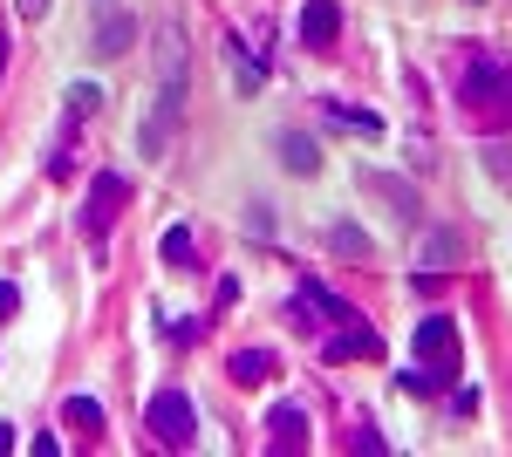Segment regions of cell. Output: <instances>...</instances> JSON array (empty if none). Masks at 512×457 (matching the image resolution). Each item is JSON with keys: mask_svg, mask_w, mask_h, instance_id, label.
<instances>
[{"mask_svg": "<svg viewBox=\"0 0 512 457\" xmlns=\"http://www.w3.org/2000/svg\"><path fill=\"white\" fill-rule=\"evenodd\" d=\"M164 260H171V267H198V239L185 226H171L164 232Z\"/></svg>", "mask_w": 512, "mask_h": 457, "instance_id": "cell-19", "label": "cell"}, {"mask_svg": "<svg viewBox=\"0 0 512 457\" xmlns=\"http://www.w3.org/2000/svg\"><path fill=\"white\" fill-rule=\"evenodd\" d=\"M485 171H492V178L512 191V151H506V144H492V151H485Z\"/></svg>", "mask_w": 512, "mask_h": 457, "instance_id": "cell-23", "label": "cell"}, {"mask_svg": "<svg viewBox=\"0 0 512 457\" xmlns=\"http://www.w3.org/2000/svg\"><path fill=\"white\" fill-rule=\"evenodd\" d=\"M472 7H478V0H472Z\"/></svg>", "mask_w": 512, "mask_h": 457, "instance_id": "cell-29", "label": "cell"}, {"mask_svg": "<svg viewBox=\"0 0 512 457\" xmlns=\"http://www.w3.org/2000/svg\"><path fill=\"white\" fill-rule=\"evenodd\" d=\"M103 110V89H96V82H76V89H69V123H82V116H96Z\"/></svg>", "mask_w": 512, "mask_h": 457, "instance_id": "cell-21", "label": "cell"}, {"mask_svg": "<svg viewBox=\"0 0 512 457\" xmlns=\"http://www.w3.org/2000/svg\"><path fill=\"white\" fill-rule=\"evenodd\" d=\"M362 191H369V198H383L403 226H417V219H424V198H417V185H403V178H390V171H362Z\"/></svg>", "mask_w": 512, "mask_h": 457, "instance_id": "cell-8", "label": "cell"}, {"mask_svg": "<svg viewBox=\"0 0 512 457\" xmlns=\"http://www.w3.org/2000/svg\"><path fill=\"white\" fill-rule=\"evenodd\" d=\"M7 314H21V287H14V280H0V321H7Z\"/></svg>", "mask_w": 512, "mask_h": 457, "instance_id": "cell-24", "label": "cell"}, {"mask_svg": "<svg viewBox=\"0 0 512 457\" xmlns=\"http://www.w3.org/2000/svg\"><path fill=\"white\" fill-rule=\"evenodd\" d=\"M349 451H362V457H383L390 444L376 437V423H355V430H349Z\"/></svg>", "mask_w": 512, "mask_h": 457, "instance_id": "cell-22", "label": "cell"}, {"mask_svg": "<svg viewBox=\"0 0 512 457\" xmlns=\"http://www.w3.org/2000/svg\"><path fill=\"white\" fill-rule=\"evenodd\" d=\"M226 369H233L239 382H267L280 362H274V348H233V362H226Z\"/></svg>", "mask_w": 512, "mask_h": 457, "instance_id": "cell-13", "label": "cell"}, {"mask_svg": "<svg viewBox=\"0 0 512 457\" xmlns=\"http://www.w3.org/2000/svg\"><path fill=\"white\" fill-rule=\"evenodd\" d=\"M7 451H14V430H7V423H0V457H7Z\"/></svg>", "mask_w": 512, "mask_h": 457, "instance_id": "cell-27", "label": "cell"}, {"mask_svg": "<svg viewBox=\"0 0 512 457\" xmlns=\"http://www.w3.org/2000/svg\"><path fill=\"white\" fill-rule=\"evenodd\" d=\"M123 212H130V178H123V171H96V178H89V198H82V232L103 246Z\"/></svg>", "mask_w": 512, "mask_h": 457, "instance_id": "cell-3", "label": "cell"}, {"mask_svg": "<svg viewBox=\"0 0 512 457\" xmlns=\"http://www.w3.org/2000/svg\"><path fill=\"white\" fill-rule=\"evenodd\" d=\"M14 7H21V21H41L48 14V0H14Z\"/></svg>", "mask_w": 512, "mask_h": 457, "instance_id": "cell-25", "label": "cell"}, {"mask_svg": "<svg viewBox=\"0 0 512 457\" xmlns=\"http://www.w3.org/2000/svg\"><path fill=\"white\" fill-rule=\"evenodd\" d=\"M328 246H335V253H349V260H369V253H376L362 226H328Z\"/></svg>", "mask_w": 512, "mask_h": 457, "instance_id": "cell-17", "label": "cell"}, {"mask_svg": "<svg viewBox=\"0 0 512 457\" xmlns=\"http://www.w3.org/2000/svg\"><path fill=\"white\" fill-rule=\"evenodd\" d=\"M226 55H233V82H239V89H260V82H267V62H260V55H253L239 35H233V48H226Z\"/></svg>", "mask_w": 512, "mask_h": 457, "instance_id": "cell-16", "label": "cell"}, {"mask_svg": "<svg viewBox=\"0 0 512 457\" xmlns=\"http://www.w3.org/2000/svg\"><path fill=\"white\" fill-rule=\"evenodd\" d=\"M349 355H362V362H369V355H383V342H376V335H369V328H342V335H328V362H349Z\"/></svg>", "mask_w": 512, "mask_h": 457, "instance_id": "cell-12", "label": "cell"}, {"mask_svg": "<svg viewBox=\"0 0 512 457\" xmlns=\"http://www.w3.org/2000/svg\"><path fill=\"white\" fill-rule=\"evenodd\" d=\"M267 451L274 457L308 451V410H301V403H274V417H267Z\"/></svg>", "mask_w": 512, "mask_h": 457, "instance_id": "cell-9", "label": "cell"}, {"mask_svg": "<svg viewBox=\"0 0 512 457\" xmlns=\"http://www.w3.org/2000/svg\"><path fill=\"white\" fill-rule=\"evenodd\" d=\"M294 321L301 328H315V321H335V328H349V321H362L342 294H328L321 280H294Z\"/></svg>", "mask_w": 512, "mask_h": 457, "instance_id": "cell-5", "label": "cell"}, {"mask_svg": "<svg viewBox=\"0 0 512 457\" xmlns=\"http://www.w3.org/2000/svg\"><path fill=\"white\" fill-rule=\"evenodd\" d=\"M335 35H342V7L335 0H308L301 7V48H335Z\"/></svg>", "mask_w": 512, "mask_h": 457, "instance_id": "cell-10", "label": "cell"}, {"mask_svg": "<svg viewBox=\"0 0 512 457\" xmlns=\"http://www.w3.org/2000/svg\"><path fill=\"white\" fill-rule=\"evenodd\" d=\"M130 41H137V21L123 14V0H96V41H89V55L96 62H117Z\"/></svg>", "mask_w": 512, "mask_h": 457, "instance_id": "cell-6", "label": "cell"}, {"mask_svg": "<svg viewBox=\"0 0 512 457\" xmlns=\"http://www.w3.org/2000/svg\"><path fill=\"white\" fill-rule=\"evenodd\" d=\"M458 253H465V239H458V232H431V246H424V280H437Z\"/></svg>", "mask_w": 512, "mask_h": 457, "instance_id": "cell-15", "label": "cell"}, {"mask_svg": "<svg viewBox=\"0 0 512 457\" xmlns=\"http://www.w3.org/2000/svg\"><path fill=\"white\" fill-rule=\"evenodd\" d=\"M144 423H151V437H158L164 451H192V437H198V410H192L185 389H158L151 410H144Z\"/></svg>", "mask_w": 512, "mask_h": 457, "instance_id": "cell-4", "label": "cell"}, {"mask_svg": "<svg viewBox=\"0 0 512 457\" xmlns=\"http://www.w3.org/2000/svg\"><path fill=\"white\" fill-rule=\"evenodd\" d=\"M458 376V369H431V362H410V369H403V389H410V396H431L437 382H451Z\"/></svg>", "mask_w": 512, "mask_h": 457, "instance_id": "cell-18", "label": "cell"}, {"mask_svg": "<svg viewBox=\"0 0 512 457\" xmlns=\"http://www.w3.org/2000/svg\"><path fill=\"white\" fill-rule=\"evenodd\" d=\"M506 403H512V389H506Z\"/></svg>", "mask_w": 512, "mask_h": 457, "instance_id": "cell-28", "label": "cell"}, {"mask_svg": "<svg viewBox=\"0 0 512 457\" xmlns=\"http://www.w3.org/2000/svg\"><path fill=\"white\" fill-rule=\"evenodd\" d=\"M185 116V35L178 21H158V96H151V116H144V157H164L171 151V130Z\"/></svg>", "mask_w": 512, "mask_h": 457, "instance_id": "cell-2", "label": "cell"}, {"mask_svg": "<svg viewBox=\"0 0 512 457\" xmlns=\"http://www.w3.org/2000/svg\"><path fill=\"white\" fill-rule=\"evenodd\" d=\"M451 82H458V103L478 116V123H512V62L492 55L485 41H458L451 55Z\"/></svg>", "mask_w": 512, "mask_h": 457, "instance_id": "cell-1", "label": "cell"}, {"mask_svg": "<svg viewBox=\"0 0 512 457\" xmlns=\"http://www.w3.org/2000/svg\"><path fill=\"white\" fill-rule=\"evenodd\" d=\"M7 55H14V41H7V28H0V76H7Z\"/></svg>", "mask_w": 512, "mask_h": 457, "instance_id": "cell-26", "label": "cell"}, {"mask_svg": "<svg viewBox=\"0 0 512 457\" xmlns=\"http://www.w3.org/2000/svg\"><path fill=\"white\" fill-rule=\"evenodd\" d=\"M328 123H335V130H355V137H383V116H369V110H349V103H328Z\"/></svg>", "mask_w": 512, "mask_h": 457, "instance_id": "cell-14", "label": "cell"}, {"mask_svg": "<svg viewBox=\"0 0 512 457\" xmlns=\"http://www.w3.org/2000/svg\"><path fill=\"white\" fill-rule=\"evenodd\" d=\"M274 151H280V164H287L294 178H315V171H321L315 137H301V130H280V137H274Z\"/></svg>", "mask_w": 512, "mask_h": 457, "instance_id": "cell-11", "label": "cell"}, {"mask_svg": "<svg viewBox=\"0 0 512 457\" xmlns=\"http://www.w3.org/2000/svg\"><path fill=\"white\" fill-rule=\"evenodd\" d=\"M410 348H417V362H431V369H458V321H451V314H431V321H417Z\"/></svg>", "mask_w": 512, "mask_h": 457, "instance_id": "cell-7", "label": "cell"}, {"mask_svg": "<svg viewBox=\"0 0 512 457\" xmlns=\"http://www.w3.org/2000/svg\"><path fill=\"white\" fill-rule=\"evenodd\" d=\"M62 417H69V430H103V403H96V396H69Z\"/></svg>", "mask_w": 512, "mask_h": 457, "instance_id": "cell-20", "label": "cell"}]
</instances>
